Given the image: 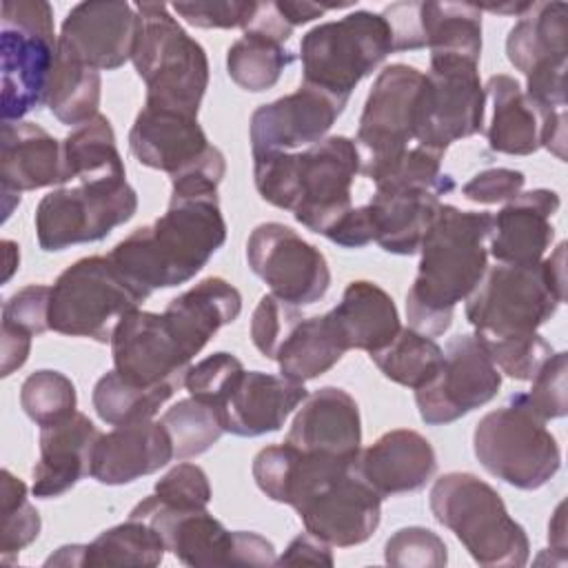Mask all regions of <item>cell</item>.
Masks as SVG:
<instances>
[{
    "label": "cell",
    "mask_w": 568,
    "mask_h": 568,
    "mask_svg": "<svg viewBox=\"0 0 568 568\" xmlns=\"http://www.w3.org/2000/svg\"><path fill=\"white\" fill-rule=\"evenodd\" d=\"M393 53V33L382 13L357 9L302 36V82L339 98L373 73Z\"/></svg>",
    "instance_id": "obj_10"
},
{
    "label": "cell",
    "mask_w": 568,
    "mask_h": 568,
    "mask_svg": "<svg viewBox=\"0 0 568 568\" xmlns=\"http://www.w3.org/2000/svg\"><path fill=\"white\" fill-rule=\"evenodd\" d=\"M308 397L302 382L288 379L282 373L242 371L231 384L217 413L224 433L237 437H257L275 433L286 417Z\"/></svg>",
    "instance_id": "obj_24"
},
{
    "label": "cell",
    "mask_w": 568,
    "mask_h": 568,
    "mask_svg": "<svg viewBox=\"0 0 568 568\" xmlns=\"http://www.w3.org/2000/svg\"><path fill=\"white\" fill-rule=\"evenodd\" d=\"M131 62L146 84L144 106L197 118L209 87V58L164 2H138Z\"/></svg>",
    "instance_id": "obj_5"
},
{
    "label": "cell",
    "mask_w": 568,
    "mask_h": 568,
    "mask_svg": "<svg viewBox=\"0 0 568 568\" xmlns=\"http://www.w3.org/2000/svg\"><path fill=\"white\" fill-rule=\"evenodd\" d=\"M129 149L140 164L162 171L171 180L226 164L224 153L209 142L197 118L169 109L142 106L129 131Z\"/></svg>",
    "instance_id": "obj_17"
},
{
    "label": "cell",
    "mask_w": 568,
    "mask_h": 568,
    "mask_svg": "<svg viewBox=\"0 0 568 568\" xmlns=\"http://www.w3.org/2000/svg\"><path fill=\"white\" fill-rule=\"evenodd\" d=\"M566 300V244L537 264H495L466 297V320L484 342L537 333Z\"/></svg>",
    "instance_id": "obj_4"
},
{
    "label": "cell",
    "mask_w": 568,
    "mask_h": 568,
    "mask_svg": "<svg viewBox=\"0 0 568 568\" xmlns=\"http://www.w3.org/2000/svg\"><path fill=\"white\" fill-rule=\"evenodd\" d=\"M302 317L304 315L300 313V306L286 304L277 300L273 293L262 295L251 317V339L255 348L266 359H275L277 346Z\"/></svg>",
    "instance_id": "obj_48"
},
{
    "label": "cell",
    "mask_w": 568,
    "mask_h": 568,
    "mask_svg": "<svg viewBox=\"0 0 568 568\" xmlns=\"http://www.w3.org/2000/svg\"><path fill=\"white\" fill-rule=\"evenodd\" d=\"M384 559L386 564L399 568H442L448 561V548L430 528L408 526L388 537Z\"/></svg>",
    "instance_id": "obj_45"
},
{
    "label": "cell",
    "mask_w": 568,
    "mask_h": 568,
    "mask_svg": "<svg viewBox=\"0 0 568 568\" xmlns=\"http://www.w3.org/2000/svg\"><path fill=\"white\" fill-rule=\"evenodd\" d=\"M0 555L2 561H11V555H18L33 539H38L42 521L40 513L27 497V484L2 468L0 473Z\"/></svg>",
    "instance_id": "obj_43"
},
{
    "label": "cell",
    "mask_w": 568,
    "mask_h": 568,
    "mask_svg": "<svg viewBox=\"0 0 568 568\" xmlns=\"http://www.w3.org/2000/svg\"><path fill=\"white\" fill-rule=\"evenodd\" d=\"M277 11L284 16V20L291 27L297 24H306L320 16H324L328 9H342V7H353V2H344V4H315V2H300V0H277L275 2Z\"/></svg>",
    "instance_id": "obj_58"
},
{
    "label": "cell",
    "mask_w": 568,
    "mask_h": 568,
    "mask_svg": "<svg viewBox=\"0 0 568 568\" xmlns=\"http://www.w3.org/2000/svg\"><path fill=\"white\" fill-rule=\"evenodd\" d=\"M499 386L501 373L484 342L475 333L457 335L446 344L439 373L415 390V402L428 426H442L488 404Z\"/></svg>",
    "instance_id": "obj_16"
},
{
    "label": "cell",
    "mask_w": 568,
    "mask_h": 568,
    "mask_svg": "<svg viewBox=\"0 0 568 568\" xmlns=\"http://www.w3.org/2000/svg\"><path fill=\"white\" fill-rule=\"evenodd\" d=\"M113 368L140 384L184 386L191 357L173 337L162 313L135 308L120 320L111 335Z\"/></svg>",
    "instance_id": "obj_19"
},
{
    "label": "cell",
    "mask_w": 568,
    "mask_h": 568,
    "mask_svg": "<svg viewBox=\"0 0 568 568\" xmlns=\"http://www.w3.org/2000/svg\"><path fill=\"white\" fill-rule=\"evenodd\" d=\"M244 371L242 362L231 353H213L197 364H191L184 377V388L191 397H197L215 408H220L235 377Z\"/></svg>",
    "instance_id": "obj_47"
},
{
    "label": "cell",
    "mask_w": 568,
    "mask_h": 568,
    "mask_svg": "<svg viewBox=\"0 0 568 568\" xmlns=\"http://www.w3.org/2000/svg\"><path fill=\"white\" fill-rule=\"evenodd\" d=\"M455 182L450 175H442L435 184L422 182H377L375 195L366 204L373 220L375 242L395 255H413L435 217L442 211V195L450 193Z\"/></svg>",
    "instance_id": "obj_21"
},
{
    "label": "cell",
    "mask_w": 568,
    "mask_h": 568,
    "mask_svg": "<svg viewBox=\"0 0 568 568\" xmlns=\"http://www.w3.org/2000/svg\"><path fill=\"white\" fill-rule=\"evenodd\" d=\"M20 406L40 428L58 424L75 413L78 395L73 382L60 371H36L20 388Z\"/></svg>",
    "instance_id": "obj_44"
},
{
    "label": "cell",
    "mask_w": 568,
    "mask_h": 568,
    "mask_svg": "<svg viewBox=\"0 0 568 568\" xmlns=\"http://www.w3.org/2000/svg\"><path fill=\"white\" fill-rule=\"evenodd\" d=\"M226 242L217 191L171 193L169 209L120 240L109 257L149 297L158 288L193 280Z\"/></svg>",
    "instance_id": "obj_1"
},
{
    "label": "cell",
    "mask_w": 568,
    "mask_h": 568,
    "mask_svg": "<svg viewBox=\"0 0 568 568\" xmlns=\"http://www.w3.org/2000/svg\"><path fill=\"white\" fill-rule=\"evenodd\" d=\"M371 359L384 377L417 390L439 373L444 364V348L435 337L404 326L388 346L371 353Z\"/></svg>",
    "instance_id": "obj_41"
},
{
    "label": "cell",
    "mask_w": 568,
    "mask_h": 568,
    "mask_svg": "<svg viewBox=\"0 0 568 568\" xmlns=\"http://www.w3.org/2000/svg\"><path fill=\"white\" fill-rule=\"evenodd\" d=\"M246 260L271 293L293 306L320 302L331 286L324 253L282 222H264L251 231Z\"/></svg>",
    "instance_id": "obj_15"
},
{
    "label": "cell",
    "mask_w": 568,
    "mask_h": 568,
    "mask_svg": "<svg viewBox=\"0 0 568 568\" xmlns=\"http://www.w3.org/2000/svg\"><path fill=\"white\" fill-rule=\"evenodd\" d=\"M144 300L109 255L82 257L51 286L49 331L106 344L120 320Z\"/></svg>",
    "instance_id": "obj_9"
},
{
    "label": "cell",
    "mask_w": 568,
    "mask_h": 568,
    "mask_svg": "<svg viewBox=\"0 0 568 568\" xmlns=\"http://www.w3.org/2000/svg\"><path fill=\"white\" fill-rule=\"evenodd\" d=\"M178 390L175 384L140 386L122 377L115 368L104 373L93 386V408L111 426H124L151 419Z\"/></svg>",
    "instance_id": "obj_39"
},
{
    "label": "cell",
    "mask_w": 568,
    "mask_h": 568,
    "mask_svg": "<svg viewBox=\"0 0 568 568\" xmlns=\"http://www.w3.org/2000/svg\"><path fill=\"white\" fill-rule=\"evenodd\" d=\"M169 437L173 442V455L178 459H189L206 453L224 433L222 417L215 406L186 397L164 410L160 417Z\"/></svg>",
    "instance_id": "obj_42"
},
{
    "label": "cell",
    "mask_w": 568,
    "mask_h": 568,
    "mask_svg": "<svg viewBox=\"0 0 568 568\" xmlns=\"http://www.w3.org/2000/svg\"><path fill=\"white\" fill-rule=\"evenodd\" d=\"M484 93L493 104V118L486 129L488 146L506 155L535 153L541 146V118L519 82L513 75L497 73L488 78Z\"/></svg>",
    "instance_id": "obj_33"
},
{
    "label": "cell",
    "mask_w": 568,
    "mask_h": 568,
    "mask_svg": "<svg viewBox=\"0 0 568 568\" xmlns=\"http://www.w3.org/2000/svg\"><path fill=\"white\" fill-rule=\"evenodd\" d=\"M493 229L488 211H462L442 204L439 215L419 244L422 260L406 293L408 326L439 337L453 324V313L481 282L488 268L486 240Z\"/></svg>",
    "instance_id": "obj_2"
},
{
    "label": "cell",
    "mask_w": 568,
    "mask_h": 568,
    "mask_svg": "<svg viewBox=\"0 0 568 568\" xmlns=\"http://www.w3.org/2000/svg\"><path fill=\"white\" fill-rule=\"evenodd\" d=\"M561 200L550 189L521 191L508 200L490 229V255L499 264H537L544 260L555 237L552 215L559 211Z\"/></svg>",
    "instance_id": "obj_26"
},
{
    "label": "cell",
    "mask_w": 568,
    "mask_h": 568,
    "mask_svg": "<svg viewBox=\"0 0 568 568\" xmlns=\"http://www.w3.org/2000/svg\"><path fill=\"white\" fill-rule=\"evenodd\" d=\"M135 27L138 13L129 2H78L62 20L58 49L95 71H113L131 60Z\"/></svg>",
    "instance_id": "obj_20"
},
{
    "label": "cell",
    "mask_w": 568,
    "mask_h": 568,
    "mask_svg": "<svg viewBox=\"0 0 568 568\" xmlns=\"http://www.w3.org/2000/svg\"><path fill=\"white\" fill-rule=\"evenodd\" d=\"M31 337L33 335L22 328L2 324V333H0V355H2L0 375L2 377H9L13 371L24 366L31 351Z\"/></svg>",
    "instance_id": "obj_56"
},
{
    "label": "cell",
    "mask_w": 568,
    "mask_h": 568,
    "mask_svg": "<svg viewBox=\"0 0 568 568\" xmlns=\"http://www.w3.org/2000/svg\"><path fill=\"white\" fill-rule=\"evenodd\" d=\"M346 102V98L302 82L297 91L257 106L248 126L253 155L293 151L324 140Z\"/></svg>",
    "instance_id": "obj_18"
},
{
    "label": "cell",
    "mask_w": 568,
    "mask_h": 568,
    "mask_svg": "<svg viewBox=\"0 0 568 568\" xmlns=\"http://www.w3.org/2000/svg\"><path fill=\"white\" fill-rule=\"evenodd\" d=\"M171 9L189 24L200 29H246L255 16L253 0H213V2H173Z\"/></svg>",
    "instance_id": "obj_51"
},
{
    "label": "cell",
    "mask_w": 568,
    "mask_h": 568,
    "mask_svg": "<svg viewBox=\"0 0 568 568\" xmlns=\"http://www.w3.org/2000/svg\"><path fill=\"white\" fill-rule=\"evenodd\" d=\"M49 295L51 286L47 284L22 286L2 304V324L22 328L31 335L49 331Z\"/></svg>",
    "instance_id": "obj_52"
},
{
    "label": "cell",
    "mask_w": 568,
    "mask_h": 568,
    "mask_svg": "<svg viewBox=\"0 0 568 568\" xmlns=\"http://www.w3.org/2000/svg\"><path fill=\"white\" fill-rule=\"evenodd\" d=\"M2 246H4V275H2V280L7 282L9 277H11V273L16 271V266H18V262H20V251H18V244L16 242H11V240H4L2 242Z\"/></svg>",
    "instance_id": "obj_61"
},
{
    "label": "cell",
    "mask_w": 568,
    "mask_h": 568,
    "mask_svg": "<svg viewBox=\"0 0 568 568\" xmlns=\"http://www.w3.org/2000/svg\"><path fill=\"white\" fill-rule=\"evenodd\" d=\"M424 73L410 64H388L375 78L357 126L359 173L377 182L415 142L417 95Z\"/></svg>",
    "instance_id": "obj_13"
},
{
    "label": "cell",
    "mask_w": 568,
    "mask_h": 568,
    "mask_svg": "<svg viewBox=\"0 0 568 568\" xmlns=\"http://www.w3.org/2000/svg\"><path fill=\"white\" fill-rule=\"evenodd\" d=\"M62 142L36 122H2L0 133V193L7 220L22 191L64 184Z\"/></svg>",
    "instance_id": "obj_23"
},
{
    "label": "cell",
    "mask_w": 568,
    "mask_h": 568,
    "mask_svg": "<svg viewBox=\"0 0 568 568\" xmlns=\"http://www.w3.org/2000/svg\"><path fill=\"white\" fill-rule=\"evenodd\" d=\"M293 27L275 2H257L255 16L226 51V73L244 91L260 93L277 84L282 71L295 60L284 47Z\"/></svg>",
    "instance_id": "obj_28"
},
{
    "label": "cell",
    "mask_w": 568,
    "mask_h": 568,
    "mask_svg": "<svg viewBox=\"0 0 568 568\" xmlns=\"http://www.w3.org/2000/svg\"><path fill=\"white\" fill-rule=\"evenodd\" d=\"M153 495L173 508H206L211 501V484L204 468L182 462L155 481Z\"/></svg>",
    "instance_id": "obj_49"
},
{
    "label": "cell",
    "mask_w": 568,
    "mask_h": 568,
    "mask_svg": "<svg viewBox=\"0 0 568 568\" xmlns=\"http://www.w3.org/2000/svg\"><path fill=\"white\" fill-rule=\"evenodd\" d=\"M346 344L328 313L302 317L277 346L280 373L295 382H308L328 373L346 353Z\"/></svg>",
    "instance_id": "obj_35"
},
{
    "label": "cell",
    "mask_w": 568,
    "mask_h": 568,
    "mask_svg": "<svg viewBox=\"0 0 568 568\" xmlns=\"http://www.w3.org/2000/svg\"><path fill=\"white\" fill-rule=\"evenodd\" d=\"M100 435L95 424L78 410L58 424L40 428V459L31 470V493L40 499H53L91 475Z\"/></svg>",
    "instance_id": "obj_29"
},
{
    "label": "cell",
    "mask_w": 568,
    "mask_h": 568,
    "mask_svg": "<svg viewBox=\"0 0 568 568\" xmlns=\"http://www.w3.org/2000/svg\"><path fill=\"white\" fill-rule=\"evenodd\" d=\"M548 541L550 550L559 552V557L566 561V515H564V501L555 508V515L548 524Z\"/></svg>",
    "instance_id": "obj_59"
},
{
    "label": "cell",
    "mask_w": 568,
    "mask_h": 568,
    "mask_svg": "<svg viewBox=\"0 0 568 568\" xmlns=\"http://www.w3.org/2000/svg\"><path fill=\"white\" fill-rule=\"evenodd\" d=\"M484 346L495 366L499 368V373L519 382H530L544 366V362L555 353L552 346L539 333L526 337L488 339L484 342Z\"/></svg>",
    "instance_id": "obj_46"
},
{
    "label": "cell",
    "mask_w": 568,
    "mask_h": 568,
    "mask_svg": "<svg viewBox=\"0 0 568 568\" xmlns=\"http://www.w3.org/2000/svg\"><path fill=\"white\" fill-rule=\"evenodd\" d=\"M102 95L100 71L73 60L64 51H55V62L47 91L49 111L69 126H80L98 115Z\"/></svg>",
    "instance_id": "obj_38"
},
{
    "label": "cell",
    "mask_w": 568,
    "mask_h": 568,
    "mask_svg": "<svg viewBox=\"0 0 568 568\" xmlns=\"http://www.w3.org/2000/svg\"><path fill=\"white\" fill-rule=\"evenodd\" d=\"M566 362L568 355L564 351L552 353L537 375L530 379L532 388L526 393L528 404L541 419H559L568 413L566 402Z\"/></svg>",
    "instance_id": "obj_50"
},
{
    "label": "cell",
    "mask_w": 568,
    "mask_h": 568,
    "mask_svg": "<svg viewBox=\"0 0 568 568\" xmlns=\"http://www.w3.org/2000/svg\"><path fill=\"white\" fill-rule=\"evenodd\" d=\"M129 517L149 521L166 550L186 566H233L235 530H226L206 508H173L151 493L133 506Z\"/></svg>",
    "instance_id": "obj_22"
},
{
    "label": "cell",
    "mask_w": 568,
    "mask_h": 568,
    "mask_svg": "<svg viewBox=\"0 0 568 568\" xmlns=\"http://www.w3.org/2000/svg\"><path fill=\"white\" fill-rule=\"evenodd\" d=\"M355 470L384 499L424 488L437 470V455L417 430L395 428L359 450Z\"/></svg>",
    "instance_id": "obj_27"
},
{
    "label": "cell",
    "mask_w": 568,
    "mask_h": 568,
    "mask_svg": "<svg viewBox=\"0 0 568 568\" xmlns=\"http://www.w3.org/2000/svg\"><path fill=\"white\" fill-rule=\"evenodd\" d=\"M568 7L566 2H530L506 38L510 64L528 75L555 60H568Z\"/></svg>",
    "instance_id": "obj_34"
},
{
    "label": "cell",
    "mask_w": 568,
    "mask_h": 568,
    "mask_svg": "<svg viewBox=\"0 0 568 568\" xmlns=\"http://www.w3.org/2000/svg\"><path fill=\"white\" fill-rule=\"evenodd\" d=\"M362 158L355 140L328 135L304 151L253 155V182L260 197L317 235H326L351 209V186Z\"/></svg>",
    "instance_id": "obj_3"
},
{
    "label": "cell",
    "mask_w": 568,
    "mask_h": 568,
    "mask_svg": "<svg viewBox=\"0 0 568 568\" xmlns=\"http://www.w3.org/2000/svg\"><path fill=\"white\" fill-rule=\"evenodd\" d=\"M277 566H300V564H313V566H333V550L326 541L317 539L311 532H302L297 535L286 550L282 552V557L275 559Z\"/></svg>",
    "instance_id": "obj_55"
},
{
    "label": "cell",
    "mask_w": 568,
    "mask_h": 568,
    "mask_svg": "<svg viewBox=\"0 0 568 568\" xmlns=\"http://www.w3.org/2000/svg\"><path fill=\"white\" fill-rule=\"evenodd\" d=\"M473 450L493 477L521 490L541 488L561 466L559 444L546 428V419L528 404L526 393L513 395L477 422Z\"/></svg>",
    "instance_id": "obj_7"
},
{
    "label": "cell",
    "mask_w": 568,
    "mask_h": 568,
    "mask_svg": "<svg viewBox=\"0 0 568 568\" xmlns=\"http://www.w3.org/2000/svg\"><path fill=\"white\" fill-rule=\"evenodd\" d=\"M346 348L377 353L399 333V313L393 297L375 282H351L337 306L328 311Z\"/></svg>",
    "instance_id": "obj_32"
},
{
    "label": "cell",
    "mask_w": 568,
    "mask_h": 568,
    "mask_svg": "<svg viewBox=\"0 0 568 568\" xmlns=\"http://www.w3.org/2000/svg\"><path fill=\"white\" fill-rule=\"evenodd\" d=\"M526 184V178L521 171L515 169H486L475 173L464 186L462 195L470 202L477 204H497V202H508L517 193H521Z\"/></svg>",
    "instance_id": "obj_53"
},
{
    "label": "cell",
    "mask_w": 568,
    "mask_h": 568,
    "mask_svg": "<svg viewBox=\"0 0 568 568\" xmlns=\"http://www.w3.org/2000/svg\"><path fill=\"white\" fill-rule=\"evenodd\" d=\"M62 162L67 180L84 182L111 175L126 178L113 126L102 113L71 129L62 140Z\"/></svg>",
    "instance_id": "obj_37"
},
{
    "label": "cell",
    "mask_w": 568,
    "mask_h": 568,
    "mask_svg": "<svg viewBox=\"0 0 568 568\" xmlns=\"http://www.w3.org/2000/svg\"><path fill=\"white\" fill-rule=\"evenodd\" d=\"M275 559V548L266 537L251 530H235L233 566H271Z\"/></svg>",
    "instance_id": "obj_57"
},
{
    "label": "cell",
    "mask_w": 568,
    "mask_h": 568,
    "mask_svg": "<svg viewBox=\"0 0 568 568\" xmlns=\"http://www.w3.org/2000/svg\"><path fill=\"white\" fill-rule=\"evenodd\" d=\"M51 564H58V566H82L84 564V546L73 544V546L58 548V552L47 559V566H51Z\"/></svg>",
    "instance_id": "obj_60"
},
{
    "label": "cell",
    "mask_w": 568,
    "mask_h": 568,
    "mask_svg": "<svg viewBox=\"0 0 568 568\" xmlns=\"http://www.w3.org/2000/svg\"><path fill=\"white\" fill-rule=\"evenodd\" d=\"M173 457V442L162 422L124 424L100 435L91 477L106 486H122L164 468Z\"/></svg>",
    "instance_id": "obj_30"
},
{
    "label": "cell",
    "mask_w": 568,
    "mask_h": 568,
    "mask_svg": "<svg viewBox=\"0 0 568 568\" xmlns=\"http://www.w3.org/2000/svg\"><path fill=\"white\" fill-rule=\"evenodd\" d=\"M138 211V193L126 178L111 175L60 186L36 209V237L42 251L55 253L75 244L104 240Z\"/></svg>",
    "instance_id": "obj_11"
},
{
    "label": "cell",
    "mask_w": 568,
    "mask_h": 568,
    "mask_svg": "<svg viewBox=\"0 0 568 568\" xmlns=\"http://www.w3.org/2000/svg\"><path fill=\"white\" fill-rule=\"evenodd\" d=\"M293 508L306 532L337 548L368 541L382 519V497L357 475L355 464L315 479Z\"/></svg>",
    "instance_id": "obj_14"
},
{
    "label": "cell",
    "mask_w": 568,
    "mask_h": 568,
    "mask_svg": "<svg viewBox=\"0 0 568 568\" xmlns=\"http://www.w3.org/2000/svg\"><path fill=\"white\" fill-rule=\"evenodd\" d=\"M324 237L331 242L344 246V248H362L371 242H375V231H373V220L368 206H353Z\"/></svg>",
    "instance_id": "obj_54"
},
{
    "label": "cell",
    "mask_w": 568,
    "mask_h": 568,
    "mask_svg": "<svg viewBox=\"0 0 568 568\" xmlns=\"http://www.w3.org/2000/svg\"><path fill=\"white\" fill-rule=\"evenodd\" d=\"M240 313V291L224 277L211 275L173 297L162 315L182 351L193 359L209 339L222 326L235 322Z\"/></svg>",
    "instance_id": "obj_31"
},
{
    "label": "cell",
    "mask_w": 568,
    "mask_h": 568,
    "mask_svg": "<svg viewBox=\"0 0 568 568\" xmlns=\"http://www.w3.org/2000/svg\"><path fill=\"white\" fill-rule=\"evenodd\" d=\"M417 20L430 55H457L479 62L481 9L470 2H419Z\"/></svg>",
    "instance_id": "obj_36"
},
{
    "label": "cell",
    "mask_w": 568,
    "mask_h": 568,
    "mask_svg": "<svg viewBox=\"0 0 568 568\" xmlns=\"http://www.w3.org/2000/svg\"><path fill=\"white\" fill-rule=\"evenodd\" d=\"M284 442L308 455L355 462L362 450L357 402L344 388H317L304 399Z\"/></svg>",
    "instance_id": "obj_25"
},
{
    "label": "cell",
    "mask_w": 568,
    "mask_h": 568,
    "mask_svg": "<svg viewBox=\"0 0 568 568\" xmlns=\"http://www.w3.org/2000/svg\"><path fill=\"white\" fill-rule=\"evenodd\" d=\"M164 552L160 532L149 521L129 517L84 546L82 566H158Z\"/></svg>",
    "instance_id": "obj_40"
},
{
    "label": "cell",
    "mask_w": 568,
    "mask_h": 568,
    "mask_svg": "<svg viewBox=\"0 0 568 568\" xmlns=\"http://www.w3.org/2000/svg\"><path fill=\"white\" fill-rule=\"evenodd\" d=\"M530 2H506V4H484L479 9H486L490 13H508V16H524L528 11Z\"/></svg>",
    "instance_id": "obj_62"
},
{
    "label": "cell",
    "mask_w": 568,
    "mask_h": 568,
    "mask_svg": "<svg viewBox=\"0 0 568 568\" xmlns=\"http://www.w3.org/2000/svg\"><path fill=\"white\" fill-rule=\"evenodd\" d=\"M437 524L455 532L479 566H524L530 541L501 495L473 473H446L428 497Z\"/></svg>",
    "instance_id": "obj_6"
},
{
    "label": "cell",
    "mask_w": 568,
    "mask_h": 568,
    "mask_svg": "<svg viewBox=\"0 0 568 568\" xmlns=\"http://www.w3.org/2000/svg\"><path fill=\"white\" fill-rule=\"evenodd\" d=\"M0 24L2 122H18L47 104L58 51L53 9L44 0H4Z\"/></svg>",
    "instance_id": "obj_8"
},
{
    "label": "cell",
    "mask_w": 568,
    "mask_h": 568,
    "mask_svg": "<svg viewBox=\"0 0 568 568\" xmlns=\"http://www.w3.org/2000/svg\"><path fill=\"white\" fill-rule=\"evenodd\" d=\"M479 62L457 55H430V69L417 95L415 144L446 153V149L484 129L486 93Z\"/></svg>",
    "instance_id": "obj_12"
}]
</instances>
